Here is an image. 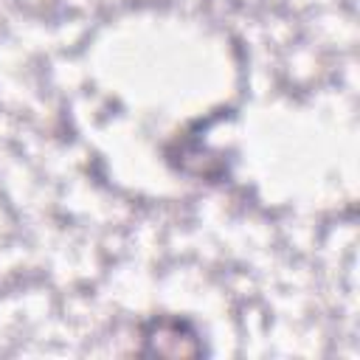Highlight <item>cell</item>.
<instances>
[{
  "label": "cell",
  "mask_w": 360,
  "mask_h": 360,
  "mask_svg": "<svg viewBox=\"0 0 360 360\" xmlns=\"http://www.w3.org/2000/svg\"><path fill=\"white\" fill-rule=\"evenodd\" d=\"M208 349L197 326L177 315H155L141 326V354L146 357H202Z\"/></svg>",
  "instance_id": "6da1fadb"
}]
</instances>
